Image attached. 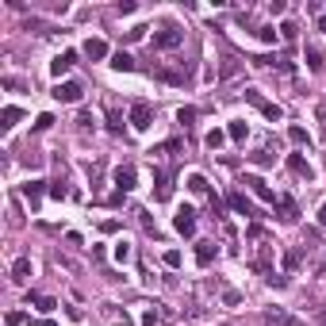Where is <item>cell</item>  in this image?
Segmentation results:
<instances>
[{"instance_id": "obj_3", "label": "cell", "mask_w": 326, "mask_h": 326, "mask_svg": "<svg viewBox=\"0 0 326 326\" xmlns=\"http://www.w3.org/2000/svg\"><path fill=\"white\" fill-rule=\"evenodd\" d=\"M180 39H184V31H180V27H162L158 35H154V46H165V50H169V46H177Z\"/></svg>"}, {"instance_id": "obj_11", "label": "cell", "mask_w": 326, "mask_h": 326, "mask_svg": "<svg viewBox=\"0 0 326 326\" xmlns=\"http://www.w3.org/2000/svg\"><path fill=\"white\" fill-rule=\"evenodd\" d=\"M238 73H242V65H238V58H230V54H226V58H222V81H234Z\"/></svg>"}, {"instance_id": "obj_2", "label": "cell", "mask_w": 326, "mask_h": 326, "mask_svg": "<svg viewBox=\"0 0 326 326\" xmlns=\"http://www.w3.org/2000/svg\"><path fill=\"white\" fill-rule=\"evenodd\" d=\"M265 326H303L296 315H288L284 307H269L265 311Z\"/></svg>"}, {"instance_id": "obj_1", "label": "cell", "mask_w": 326, "mask_h": 326, "mask_svg": "<svg viewBox=\"0 0 326 326\" xmlns=\"http://www.w3.org/2000/svg\"><path fill=\"white\" fill-rule=\"evenodd\" d=\"M150 119H154V108H150L146 100H138V104L131 108V127H134V131H146Z\"/></svg>"}, {"instance_id": "obj_30", "label": "cell", "mask_w": 326, "mask_h": 326, "mask_svg": "<svg viewBox=\"0 0 326 326\" xmlns=\"http://www.w3.org/2000/svg\"><path fill=\"white\" fill-rule=\"evenodd\" d=\"M319 222H323V226H326V204H323V211H319Z\"/></svg>"}, {"instance_id": "obj_20", "label": "cell", "mask_w": 326, "mask_h": 326, "mask_svg": "<svg viewBox=\"0 0 326 326\" xmlns=\"http://www.w3.org/2000/svg\"><path fill=\"white\" fill-rule=\"evenodd\" d=\"M15 119H19V108H4V123H0V127H4V131H12Z\"/></svg>"}, {"instance_id": "obj_23", "label": "cell", "mask_w": 326, "mask_h": 326, "mask_svg": "<svg viewBox=\"0 0 326 326\" xmlns=\"http://www.w3.org/2000/svg\"><path fill=\"white\" fill-rule=\"evenodd\" d=\"M115 257H119V261H127V257H131V242H119V246H115Z\"/></svg>"}, {"instance_id": "obj_8", "label": "cell", "mask_w": 326, "mask_h": 326, "mask_svg": "<svg viewBox=\"0 0 326 326\" xmlns=\"http://www.w3.org/2000/svg\"><path fill=\"white\" fill-rule=\"evenodd\" d=\"M177 230H180V234H192V230H196V219H192V211H188V208L177 211Z\"/></svg>"}, {"instance_id": "obj_4", "label": "cell", "mask_w": 326, "mask_h": 326, "mask_svg": "<svg viewBox=\"0 0 326 326\" xmlns=\"http://www.w3.org/2000/svg\"><path fill=\"white\" fill-rule=\"evenodd\" d=\"M81 85H73V81H69V85H58V89H54V96H58V100H65V104H77V100H81Z\"/></svg>"}, {"instance_id": "obj_10", "label": "cell", "mask_w": 326, "mask_h": 326, "mask_svg": "<svg viewBox=\"0 0 326 326\" xmlns=\"http://www.w3.org/2000/svg\"><path fill=\"white\" fill-rule=\"evenodd\" d=\"M23 196H27V204L35 208V204L43 200V180H31V184H23Z\"/></svg>"}, {"instance_id": "obj_14", "label": "cell", "mask_w": 326, "mask_h": 326, "mask_svg": "<svg viewBox=\"0 0 326 326\" xmlns=\"http://www.w3.org/2000/svg\"><path fill=\"white\" fill-rule=\"evenodd\" d=\"M104 319H108V323H115V326H127V311H119L115 303H108V307H104Z\"/></svg>"}, {"instance_id": "obj_28", "label": "cell", "mask_w": 326, "mask_h": 326, "mask_svg": "<svg viewBox=\"0 0 326 326\" xmlns=\"http://www.w3.org/2000/svg\"><path fill=\"white\" fill-rule=\"evenodd\" d=\"M307 65H311V69H319V65H323V61H319V50H307Z\"/></svg>"}, {"instance_id": "obj_17", "label": "cell", "mask_w": 326, "mask_h": 326, "mask_svg": "<svg viewBox=\"0 0 326 326\" xmlns=\"http://www.w3.org/2000/svg\"><path fill=\"white\" fill-rule=\"evenodd\" d=\"M85 54H89V58H104V54H108V46L100 43V39H89V43H85Z\"/></svg>"}, {"instance_id": "obj_16", "label": "cell", "mask_w": 326, "mask_h": 326, "mask_svg": "<svg viewBox=\"0 0 326 326\" xmlns=\"http://www.w3.org/2000/svg\"><path fill=\"white\" fill-rule=\"evenodd\" d=\"M296 215H299V211H296V200H288V196H284V200H280V219L284 222H296Z\"/></svg>"}, {"instance_id": "obj_26", "label": "cell", "mask_w": 326, "mask_h": 326, "mask_svg": "<svg viewBox=\"0 0 326 326\" xmlns=\"http://www.w3.org/2000/svg\"><path fill=\"white\" fill-rule=\"evenodd\" d=\"M192 115H196L192 108H180V111H177V119H180V123H184V127H188V123H192Z\"/></svg>"}, {"instance_id": "obj_13", "label": "cell", "mask_w": 326, "mask_h": 326, "mask_svg": "<svg viewBox=\"0 0 326 326\" xmlns=\"http://www.w3.org/2000/svg\"><path fill=\"white\" fill-rule=\"evenodd\" d=\"M269 253H272V246L261 242V246H257V257H253V269H261V272H265V269H269Z\"/></svg>"}, {"instance_id": "obj_22", "label": "cell", "mask_w": 326, "mask_h": 326, "mask_svg": "<svg viewBox=\"0 0 326 326\" xmlns=\"http://www.w3.org/2000/svg\"><path fill=\"white\" fill-rule=\"evenodd\" d=\"M261 111H265L272 123H280V108H276V104H261Z\"/></svg>"}, {"instance_id": "obj_29", "label": "cell", "mask_w": 326, "mask_h": 326, "mask_svg": "<svg viewBox=\"0 0 326 326\" xmlns=\"http://www.w3.org/2000/svg\"><path fill=\"white\" fill-rule=\"evenodd\" d=\"M292 142H307V131H303V127H292Z\"/></svg>"}, {"instance_id": "obj_6", "label": "cell", "mask_w": 326, "mask_h": 326, "mask_svg": "<svg viewBox=\"0 0 326 326\" xmlns=\"http://www.w3.org/2000/svg\"><path fill=\"white\" fill-rule=\"evenodd\" d=\"M246 184H250V188H253L257 196H261V200H269V204H276V196H272V188H269V184H265L261 177H246Z\"/></svg>"}, {"instance_id": "obj_5", "label": "cell", "mask_w": 326, "mask_h": 326, "mask_svg": "<svg viewBox=\"0 0 326 326\" xmlns=\"http://www.w3.org/2000/svg\"><path fill=\"white\" fill-rule=\"evenodd\" d=\"M73 61H77V54H73V50H65L61 58H54V65H50V69H54V77L69 73V69H73Z\"/></svg>"}, {"instance_id": "obj_31", "label": "cell", "mask_w": 326, "mask_h": 326, "mask_svg": "<svg viewBox=\"0 0 326 326\" xmlns=\"http://www.w3.org/2000/svg\"><path fill=\"white\" fill-rule=\"evenodd\" d=\"M319 323H326V307H323V311H319Z\"/></svg>"}, {"instance_id": "obj_12", "label": "cell", "mask_w": 326, "mask_h": 326, "mask_svg": "<svg viewBox=\"0 0 326 326\" xmlns=\"http://www.w3.org/2000/svg\"><path fill=\"white\" fill-rule=\"evenodd\" d=\"M115 184L127 192V188H134V169L127 165V169H115Z\"/></svg>"}, {"instance_id": "obj_18", "label": "cell", "mask_w": 326, "mask_h": 326, "mask_svg": "<svg viewBox=\"0 0 326 326\" xmlns=\"http://www.w3.org/2000/svg\"><path fill=\"white\" fill-rule=\"evenodd\" d=\"M111 69H119V73H131V69H134V58H127V54H115V58H111Z\"/></svg>"}, {"instance_id": "obj_15", "label": "cell", "mask_w": 326, "mask_h": 326, "mask_svg": "<svg viewBox=\"0 0 326 326\" xmlns=\"http://www.w3.org/2000/svg\"><path fill=\"white\" fill-rule=\"evenodd\" d=\"M27 276H31V261H27V257H19V261L12 265V280H27Z\"/></svg>"}, {"instance_id": "obj_24", "label": "cell", "mask_w": 326, "mask_h": 326, "mask_svg": "<svg viewBox=\"0 0 326 326\" xmlns=\"http://www.w3.org/2000/svg\"><path fill=\"white\" fill-rule=\"evenodd\" d=\"M208 146H211V150L222 146V131H211V134H208Z\"/></svg>"}, {"instance_id": "obj_27", "label": "cell", "mask_w": 326, "mask_h": 326, "mask_svg": "<svg viewBox=\"0 0 326 326\" xmlns=\"http://www.w3.org/2000/svg\"><path fill=\"white\" fill-rule=\"evenodd\" d=\"M222 299H226V307H238V303H242V296H238V292H222Z\"/></svg>"}, {"instance_id": "obj_7", "label": "cell", "mask_w": 326, "mask_h": 326, "mask_svg": "<svg viewBox=\"0 0 326 326\" xmlns=\"http://www.w3.org/2000/svg\"><path fill=\"white\" fill-rule=\"evenodd\" d=\"M288 165H292V173H296V177H307V180L315 177V169H311V165H307V162H303L299 154H292V158H288Z\"/></svg>"}, {"instance_id": "obj_25", "label": "cell", "mask_w": 326, "mask_h": 326, "mask_svg": "<svg viewBox=\"0 0 326 326\" xmlns=\"http://www.w3.org/2000/svg\"><path fill=\"white\" fill-rule=\"evenodd\" d=\"M230 204H234L238 211H246V215H250V204H246V196H230Z\"/></svg>"}, {"instance_id": "obj_9", "label": "cell", "mask_w": 326, "mask_h": 326, "mask_svg": "<svg viewBox=\"0 0 326 326\" xmlns=\"http://www.w3.org/2000/svg\"><path fill=\"white\" fill-rule=\"evenodd\" d=\"M215 253H219V246H215V242H200L196 257H200V265H211V261H215Z\"/></svg>"}, {"instance_id": "obj_32", "label": "cell", "mask_w": 326, "mask_h": 326, "mask_svg": "<svg viewBox=\"0 0 326 326\" xmlns=\"http://www.w3.org/2000/svg\"><path fill=\"white\" fill-rule=\"evenodd\" d=\"M222 326H230V323H222Z\"/></svg>"}, {"instance_id": "obj_21", "label": "cell", "mask_w": 326, "mask_h": 326, "mask_svg": "<svg viewBox=\"0 0 326 326\" xmlns=\"http://www.w3.org/2000/svg\"><path fill=\"white\" fill-rule=\"evenodd\" d=\"M188 188H192V192H200V196H204V192H208V180H204V177H200V173H196V177H188Z\"/></svg>"}, {"instance_id": "obj_19", "label": "cell", "mask_w": 326, "mask_h": 326, "mask_svg": "<svg viewBox=\"0 0 326 326\" xmlns=\"http://www.w3.org/2000/svg\"><path fill=\"white\" fill-rule=\"evenodd\" d=\"M169 192H173V184H169V177L162 173V177H158V192H154V196H158V200H169Z\"/></svg>"}]
</instances>
